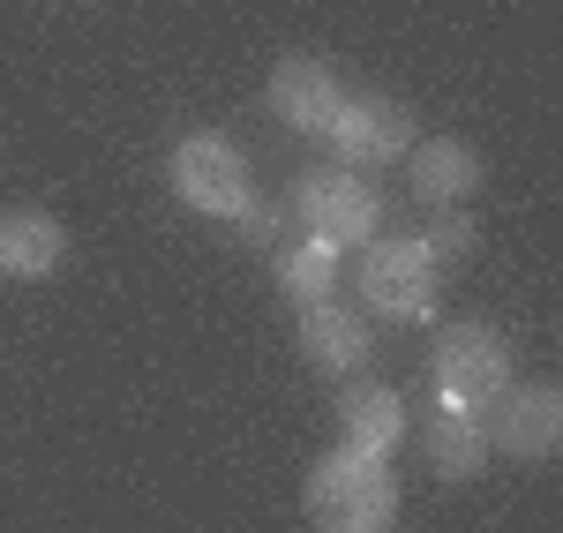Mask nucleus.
Listing matches in <instances>:
<instances>
[{"label":"nucleus","instance_id":"11","mask_svg":"<svg viewBox=\"0 0 563 533\" xmlns=\"http://www.w3.org/2000/svg\"><path fill=\"white\" fill-rule=\"evenodd\" d=\"M339 429H346V451H368V458H390L398 436H406V406L384 384H346L339 391Z\"/></svg>","mask_w":563,"mask_h":533},{"label":"nucleus","instance_id":"4","mask_svg":"<svg viewBox=\"0 0 563 533\" xmlns=\"http://www.w3.org/2000/svg\"><path fill=\"white\" fill-rule=\"evenodd\" d=\"M174 196L203 219H249V166L225 135H188L174 143Z\"/></svg>","mask_w":563,"mask_h":533},{"label":"nucleus","instance_id":"1","mask_svg":"<svg viewBox=\"0 0 563 533\" xmlns=\"http://www.w3.org/2000/svg\"><path fill=\"white\" fill-rule=\"evenodd\" d=\"M308 526L316 533H390L398 526V474L368 451H331L308 466Z\"/></svg>","mask_w":563,"mask_h":533},{"label":"nucleus","instance_id":"15","mask_svg":"<svg viewBox=\"0 0 563 533\" xmlns=\"http://www.w3.org/2000/svg\"><path fill=\"white\" fill-rule=\"evenodd\" d=\"M421 248L443 264V256H466V248H474V233H466V219H443V211H435V225H429V241H421Z\"/></svg>","mask_w":563,"mask_h":533},{"label":"nucleus","instance_id":"12","mask_svg":"<svg viewBox=\"0 0 563 533\" xmlns=\"http://www.w3.org/2000/svg\"><path fill=\"white\" fill-rule=\"evenodd\" d=\"M421 444H429V466L443 474V481H474L481 458H488V429H481L474 406H443V399H435Z\"/></svg>","mask_w":563,"mask_h":533},{"label":"nucleus","instance_id":"10","mask_svg":"<svg viewBox=\"0 0 563 533\" xmlns=\"http://www.w3.org/2000/svg\"><path fill=\"white\" fill-rule=\"evenodd\" d=\"M301 360L323 376H353L368 360V323L339 301H308L301 309Z\"/></svg>","mask_w":563,"mask_h":533},{"label":"nucleus","instance_id":"13","mask_svg":"<svg viewBox=\"0 0 563 533\" xmlns=\"http://www.w3.org/2000/svg\"><path fill=\"white\" fill-rule=\"evenodd\" d=\"M68 256V233L53 211H8L0 219V270H15V278H53Z\"/></svg>","mask_w":563,"mask_h":533},{"label":"nucleus","instance_id":"7","mask_svg":"<svg viewBox=\"0 0 563 533\" xmlns=\"http://www.w3.org/2000/svg\"><path fill=\"white\" fill-rule=\"evenodd\" d=\"M263 106H271V113H278L294 135H323L331 121H339L346 90H339V76H331V60H308V53H294V60H278V68H271Z\"/></svg>","mask_w":563,"mask_h":533},{"label":"nucleus","instance_id":"14","mask_svg":"<svg viewBox=\"0 0 563 533\" xmlns=\"http://www.w3.org/2000/svg\"><path fill=\"white\" fill-rule=\"evenodd\" d=\"M278 286H286V301H294V309L331 301V286H339V248L308 233L301 248H286V256H278Z\"/></svg>","mask_w":563,"mask_h":533},{"label":"nucleus","instance_id":"2","mask_svg":"<svg viewBox=\"0 0 563 533\" xmlns=\"http://www.w3.org/2000/svg\"><path fill=\"white\" fill-rule=\"evenodd\" d=\"M294 211L316 241H331V248H368L376 233H384V203H376V188L339 166V174H301L294 188Z\"/></svg>","mask_w":563,"mask_h":533},{"label":"nucleus","instance_id":"6","mask_svg":"<svg viewBox=\"0 0 563 533\" xmlns=\"http://www.w3.org/2000/svg\"><path fill=\"white\" fill-rule=\"evenodd\" d=\"M323 135H331V151H339V166H390V158L413 151V113L390 106V98H346L339 121Z\"/></svg>","mask_w":563,"mask_h":533},{"label":"nucleus","instance_id":"3","mask_svg":"<svg viewBox=\"0 0 563 533\" xmlns=\"http://www.w3.org/2000/svg\"><path fill=\"white\" fill-rule=\"evenodd\" d=\"M496 391H511V346L488 323H451L435 338V399L481 413Z\"/></svg>","mask_w":563,"mask_h":533},{"label":"nucleus","instance_id":"5","mask_svg":"<svg viewBox=\"0 0 563 533\" xmlns=\"http://www.w3.org/2000/svg\"><path fill=\"white\" fill-rule=\"evenodd\" d=\"M361 293L376 315H429L435 301V256L406 233H376L361 256Z\"/></svg>","mask_w":563,"mask_h":533},{"label":"nucleus","instance_id":"9","mask_svg":"<svg viewBox=\"0 0 563 533\" xmlns=\"http://www.w3.org/2000/svg\"><path fill=\"white\" fill-rule=\"evenodd\" d=\"M504 421H496V444L504 458H549L563 436V391L556 384H526V391H496Z\"/></svg>","mask_w":563,"mask_h":533},{"label":"nucleus","instance_id":"8","mask_svg":"<svg viewBox=\"0 0 563 533\" xmlns=\"http://www.w3.org/2000/svg\"><path fill=\"white\" fill-rule=\"evenodd\" d=\"M406 180H413L421 203L451 211V203H466V196L481 188V151H474V143H459V135L413 143V151H406Z\"/></svg>","mask_w":563,"mask_h":533}]
</instances>
